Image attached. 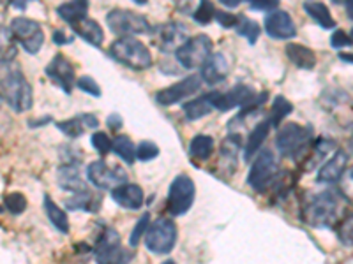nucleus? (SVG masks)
<instances>
[{"label":"nucleus","instance_id":"obj_7","mask_svg":"<svg viewBox=\"0 0 353 264\" xmlns=\"http://www.w3.org/2000/svg\"><path fill=\"white\" fill-rule=\"evenodd\" d=\"M176 243V228L170 219H157L145 232V247L152 254L166 256Z\"/></svg>","mask_w":353,"mask_h":264},{"label":"nucleus","instance_id":"obj_6","mask_svg":"<svg viewBox=\"0 0 353 264\" xmlns=\"http://www.w3.org/2000/svg\"><path fill=\"white\" fill-rule=\"evenodd\" d=\"M106 25L113 34L121 37H134L150 32L149 20L140 12L129 9H112L106 16Z\"/></svg>","mask_w":353,"mask_h":264},{"label":"nucleus","instance_id":"obj_11","mask_svg":"<svg viewBox=\"0 0 353 264\" xmlns=\"http://www.w3.org/2000/svg\"><path fill=\"white\" fill-rule=\"evenodd\" d=\"M194 182L188 175H179L172 182L168 190V212L173 217H181L191 210L194 203Z\"/></svg>","mask_w":353,"mask_h":264},{"label":"nucleus","instance_id":"obj_39","mask_svg":"<svg viewBox=\"0 0 353 264\" xmlns=\"http://www.w3.org/2000/svg\"><path fill=\"white\" fill-rule=\"evenodd\" d=\"M159 155V146L154 141H141L137 148V159L141 162H149Z\"/></svg>","mask_w":353,"mask_h":264},{"label":"nucleus","instance_id":"obj_24","mask_svg":"<svg viewBox=\"0 0 353 264\" xmlns=\"http://www.w3.org/2000/svg\"><path fill=\"white\" fill-rule=\"evenodd\" d=\"M270 127H272V125H270V122L263 120V122H260V124H256V127L251 131V134H249V138H248V144H245V150H244L245 160H251L258 152H260L261 144H263V141L267 140V136H269Z\"/></svg>","mask_w":353,"mask_h":264},{"label":"nucleus","instance_id":"obj_4","mask_svg":"<svg viewBox=\"0 0 353 264\" xmlns=\"http://www.w3.org/2000/svg\"><path fill=\"white\" fill-rule=\"evenodd\" d=\"M210 102L214 109L230 111L233 108H251V106H263L267 92L258 96L256 90L249 85H235L228 92H209Z\"/></svg>","mask_w":353,"mask_h":264},{"label":"nucleus","instance_id":"obj_35","mask_svg":"<svg viewBox=\"0 0 353 264\" xmlns=\"http://www.w3.org/2000/svg\"><path fill=\"white\" fill-rule=\"evenodd\" d=\"M57 127H59L61 132H64L65 136L72 138V140H74V138H80L85 131L81 116H74V118H69V120L64 122H57Z\"/></svg>","mask_w":353,"mask_h":264},{"label":"nucleus","instance_id":"obj_23","mask_svg":"<svg viewBox=\"0 0 353 264\" xmlns=\"http://www.w3.org/2000/svg\"><path fill=\"white\" fill-rule=\"evenodd\" d=\"M59 184L64 190H71V192H83L87 190L85 182L81 180L80 173H78V164H64L59 169Z\"/></svg>","mask_w":353,"mask_h":264},{"label":"nucleus","instance_id":"obj_48","mask_svg":"<svg viewBox=\"0 0 353 264\" xmlns=\"http://www.w3.org/2000/svg\"><path fill=\"white\" fill-rule=\"evenodd\" d=\"M106 124H108V127L112 129V131H119V129L122 127V124H124V122H122V118H121V115H110L108 118H106Z\"/></svg>","mask_w":353,"mask_h":264},{"label":"nucleus","instance_id":"obj_44","mask_svg":"<svg viewBox=\"0 0 353 264\" xmlns=\"http://www.w3.org/2000/svg\"><path fill=\"white\" fill-rule=\"evenodd\" d=\"M214 20H217V23H219L221 27L233 28L237 27L239 14H232V12L226 11H216V18H214Z\"/></svg>","mask_w":353,"mask_h":264},{"label":"nucleus","instance_id":"obj_5","mask_svg":"<svg viewBox=\"0 0 353 264\" xmlns=\"http://www.w3.org/2000/svg\"><path fill=\"white\" fill-rule=\"evenodd\" d=\"M96 263L97 264H129L132 252L122 247L121 234L112 228H105L96 241Z\"/></svg>","mask_w":353,"mask_h":264},{"label":"nucleus","instance_id":"obj_51","mask_svg":"<svg viewBox=\"0 0 353 264\" xmlns=\"http://www.w3.org/2000/svg\"><path fill=\"white\" fill-rule=\"evenodd\" d=\"M346 6H348V18H350V20H352V2H348V4H346Z\"/></svg>","mask_w":353,"mask_h":264},{"label":"nucleus","instance_id":"obj_52","mask_svg":"<svg viewBox=\"0 0 353 264\" xmlns=\"http://www.w3.org/2000/svg\"><path fill=\"white\" fill-rule=\"evenodd\" d=\"M163 264H176V263H175V261H172V259H168V261H165V263H163Z\"/></svg>","mask_w":353,"mask_h":264},{"label":"nucleus","instance_id":"obj_16","mask_svg":"<svg viewBox=\"0 0 353 264\" xmlns=\"http://www.w3.org/2000/svg\"><path fill=\"white\" fill-rule=\"evenodd\" d=\"M46 76L55 81L65 94H71L72 88L77 87V72L74 65L68 60V56L57 53L53 60L46 65Z\"/></svg>","mask_w":353,"mask_h":264},{"label":"nucleus","instance_id":"obj_2","mask_svg":"<svg viewBox=\"0 0 353 264\" xmlns=\"http://www.w3.org/2000/svg\"><path fill=\"white\" fill-rule=\"evenodd\" d=\"M346 197L337 190L320 192L305 208V220L314 228H334L345 219Z\"/></svg>","mask_w":353,"mask_h":264},{"label":"nucleus","instance_id":"obj_13","mask_svg":"<svg viewBox=\"0 0 353 264\" xmlns=\"http://www.w3.org/2000/svg\"><path fill=\"white\" fill-rule=\"evenodd\" d=\"M87 178L97 188H110V190H113L119 185L125 184L128 175H125L124 169L106 164L105 160H96L92 164H88Z\"/></svg>","mask_w":353,"mask_h":264},{"label":"nucleus","instance_id":"obj_8","mask_svg":"<svg viewBox=\"0 0 353 264\" xmlns=\"http://www.w3.org/2000/svg\"><path fill=\"white\" fill-rule=\"evenodd\" d=\"M212 53V41L209 36L205 34H198L194 37H189L181 48L176 50V60L188 71H193V69L201 67L205 64V60L209 58V55Z\"/></svg>","mask_w":353,"mask_h":264},{"label":"nucleus","instance_id":"obj_41","mask_svg":"<svg viewBox=\"0 0 353 264\" xmlns=\"http://www.w3.org/2000/svg\"><path fill=\"white\" fill-rule=\"evenodd\" d=\"M149 222H150L149 215H143L140 220H138L137 228H134V231L131 232V238H129V245H131V247H137V245L140 243L141 236H145V232H147V229H149Z\"/></svg>","mask_w":353,"mask_h":264},{"label":"nucleus","instance_id":"obj_34","mask_svg":"<svg viewBox=\"0 0 353 264\" xmlns=\"http://www.w3.org/2000/svg\"><path fill=\"white\" fill-rule=\"evenodd\" d=\"M235 28H237L239 36L248 37L249 44L256 43V39L260 37V34H261L260 25H258L256 21L245 18L244 14H239V23H237V27H235Z\"/></svg>","mask_w":353,"mask_h":264},{"label":"nucleus","instance_id":"obj_45","mask_svg":"<svg viewBox=\"0 0 353 264\" xmlns=\"http://www.w3.org/2000/svg\"><path fill=\"white\" fill-rule=\"evenodd\" d=\"M277 6H279V2L277 0H265V2H260V0H253L251 2V9H254V11H276Z\"/></svg>","mask_w":353,"mask_h":264},{"label":"nucleus","instance_id":"obj_1","mask_svg":"<svg viewBox=\"0 0 353 264\" xmlns=\"http://www.w3.org/2000/svg\"><path fill=\"white\" fill-rule=\"evenodd\" d=\"M0 97L18 113L32 108V87L25 78L18 62H0Z\"/></svg>","mask_w":353,"mask_h":264},{"label":"nucleus","instance_id":"obj_26","mask_svg":"<svg viewBox=\"0 0 353 264\" xmlns=\"http://www.w3.org/2000/svg\"><path fill=\"white\" fill-rule=\"evenodd\" d=\"M44 210H46V215H48L50 222L53 224V228L59 232H64L68 234L69 232V219L68 213L55 203L50 196H44Z\"/></svg>","mask_w":353,"mask_h":264},{"label":"nucleus","instance_id":"obj_47","mask_svg":"<svg viewBox=\"0 0 353 264\" xmlns=\"http://www.w3.org/2000/svg\"><path fill=\"white\" fill-rule=\"evenodd\" d=\"M81 120H83L85 127H90V129H97L99 127V120H97L94 115H88V113H81Z\"/></svg>","mask_w":353,"mask_h":264},{"label":"nucleus","instance_id":"obj_33","mask_svg":"<svg viewBox=\"0 0 353 264\" xmlns=\"http://www.w3.org/2000/svg\"><path fill=\"white\" fill-rule=\"evenodd\" d=\"M293 111V104L290 100H286L283 96H277L274 99V104H272V111H270V125H279L283 120H285L286 116Z\"/></svg>","mask_w":353,"mask_h":264},{"label":"nucleus","instance_id":"obj_20","mask_svg":"<svg viewBox=\"0 0 353 264\" xmlns=\"http://www.w3.org/2000/svg\"><path fill=\"white\" fill-rule=\"evenodd\" d=\"M348 153H346L345 150H337V152L334 153L332 159L318 171L316 180L320 182V184H336V182L341 180V176L345 175L346 168H348Z\"/></svg>","mask_w":353,"mask_h":264},{"label":"nucleus","instance_id":"obj_14","mask_svg":"<svg viewBox=\"0 0 353 264\" xmlns=\"http://www.w3.org/2000/svg\"><path fill=\"white\" fill-rule=\"evenodd\" d=\"M189 39L188 25L182 21H168L157 27L154 32V43L163 53H173Z\"/></svg>","mask_w":353,"mask_h":264},{"label":"nucleus","instance_id":"obj_17","mask_svg":"<svg viewBox=\"0 0 353 264\" xmlns=\"http://www.w3.org/2000/svg\"><path fill=\"white\" fill-rule=\"evenodd\" d=\"M265 32L272 39H292L297 36V27L286 11L276 9L265 16Z\"/></svg>","mask_w":353,"mask_h":264},{"label":"nucleus","instance_id":"obj_53","mask_svg":"<svg viewBox=\"0 0 353 264\" xmlns=\"http://www.w3.org/2000/svg\"><path fill=\"white\" fill-rule=\"evenodd\" d=\"M2 102H4V100H2V97H0V108H2Z\"/></svg>","mask_w":353,"mask_h":264},{"label":"nucleus","instance_id":"obj_32","mask_svg":"<svg viewBox=\"0 0 353 264\" xmlns=\"http://www.w3.org/2000/svg\"><path fill=\"white\" fill-rule=\"evenodd\" d=\"M17 41L12 37L11 30L0 27V62H11L17 58Z\"/></svg>","mask_w":353,"mask_h":264},{"label":"nucleus","instance_id":"obj_50","mask_svg":"<svg viewBox=\"0 0 353 264\" xmlns=\"http://www.w3.org/2000/svg\"><path fill=\"white\" fill-rule=\"evenodd\" d=\"M12 8H17V9H25V8H27V4H20V2H12Z\"/></svg>","mask_w":353,"mask_h":264},{"label":"nucleus","instance_id":"obj_27","mask_svg":"<svg viewBox=\"0 0 353 264\" xmlns=\"http://www.w3.org/2000/svg\"><path fill=\"white\" fill-rule=\"evenodd\" d=\"M212 102H210V97L209 94H205V96H200L198 99L189 100L184 104V113H185V118L189 122H194V120H200L203 116L210 115L212 113Z\"/></svg>","mask_w":353,"mask_h":264},{"label":"nucleus","instance_id":"obj_9","mask_svg":"<svg viewBox=\"0 0 353 264\" xmlns=\"http://www.w3.org/2000/svg\"><path fill=\"white\" fill-rule=\"evenodd\" d=\"M9 30H11L14 41L21 44L25 52L30 53V55H36L41 52L44 44V32L36 20L25 16L14 18L9 25Z\"/></svg>","mask_w":353,"mask_h":264},{"label":"nucleus","instance_id":"obj_22","mask_svg":"<svg viewBox=\"0 0 353 264\" xmlns=\"http://www.w3.org/2000/svg\"><path fill=\"white\" fill-rule=\"evenodd\" d=\"M286 56L290 62L297 65L301 69H313L316 65V55L311 48L299 43L286 44Z\"/></svg>","mask_w":353,"mask_h":264},{"label":"nucleus","instance_id":"obj_3","mask_svg":"<svg viewBox=\"0 0 353 264\" xmlns=\"http://www.w3.org/2000/svg\"><path fill=\"white\" fill-rule=\"evenodd\" d=\"M110 56L119 64L128 65L134 71H145L152 65L150 50L134 37H121L110 46Z\"/></svg>","mask_w":353,"mask_h":264},{"label":"nucleus","instance_id":"obj_42","mask_svg":"<svg viewBox=\"0 0 353 264\" xmlns=\"http://www.w3.org/2000/svg\"><path fill=\"white\" fill-rule=\"evenodd\" d=\"M77 87L80 90H83L85 94L88 96H94V97H101V87L97 85L96 80H92L90 76H81L77 80Z\"/></svg>","mask_w":353,"mask_h":264},{"label":"nucleus","instance_id":"obj_18","mask_svg":"<svg viewBox=\"0 0 353 264\" xmlns=\"http://www.w3.org/2000/svg\"><path fill=\"white\" fill-rule=\"evenodd\" d=\"M200 69L201 83L205 81L207 85H217L221 83V81L226 80L230 71V64L223 53H210L209 58L205 60V64L201 65Z\"/></svg>","mask_w":353,"mask_h":264},{"label":"nucleus","instance_id":"obj_46","mask_svg":"<svg viewBox=\"0 0 353 264\" xmlns=\"http://www.w3.org/2000/svg\"><path fill=\"white\" fill-rule=\"evenodd\" d=\"M53 43L59 44V46H62V44L72 43V37L68 36L64 30H55V32H53Z\"/></svg>","mask_w":353,"mask_h":264},{"label":"nucleus","instance_id":"obj_28","mask_svg":"<svg viewBox=\"0 0 353 264\" xmlns=\"http://www.w3.org/2000/svg\"><path fill=\"white\" fill-rule=\"evenodd\" d=\"M214 153V140L207 134H198L189 143V157L194 160H207Z\"/></svg>","mask_w":353,"mask_h":264},{"label":"nucleus","instance_id":"obj_15","mask_svg":"<svg viewBox=\"0 0 353 264\" xmlns=\"http://www.w3.org/2000/svg\"><path fill=\"white\" fill-rule=\"evenodd\" d=\"M201 88V80L198 74H191V76L184 78L182 81L170 87L163 88L156 94V100L161 106H173L176 102H182L188 97L194 96Z\"/></svg>","mask_w":353,"mask_h":264},{"label":"nucleus","instance_id":"obj_30","mask_svg":"<svg viewBox=\"0 0 353 264\" xmlns=\"http://www.w3.org/2000/svg\"><path fill=\"white\" fill-rule=\"evenodd\" d=\"M88 12V2L87 0H80V2H65L57 8V14L69 25L74 23L80 18L87 16Z\"/></svg>","mask_w":353,"mask_h":264},{"label":"nucleus","instance_id":"obj_12","mask_svg":"<svg viewBox=\"0 0 353 264\" xmlns=\"http://www.w3.org/2000/svg\"><path fill=\"white\" fill-rule=\"evenodd\" d=\"M277 175V159L272 150H263L256 155L248 175V185L256 192H263Z\"/></svg>","mask_w":353,"mask_h":264},{"label":"nucleus","instance_id":"obj_38","mask_svg":"<svg viewBox=\"0 0 353 264\" xmlns=\"http://www.w3.org/2000/svg\"><path fill=\"white\" fill-rule=\"evenodd\" d=\"M241 144L242 138L239 136V134H230V136L223 141V144H221V152H223V155H225L226 159L235 160L239 150H241Z\"/></svg>","mask_w":353,"mask_h":264},{"label":"nucleus","instance_id":"obj_37","mask_svg":"<svg viewBox=\"0 0 353 264\" xmlns=\"http://www.w3.org/2000/svg\"><path fill=\"white\" fill-rule=\"evenodd\" d=\"M4 204L9 213H12V215H20V213H23L25 208H27V197L21 192H11L6 196Z\"/></svg>","mask_w":353,"mask_h":264},{"label":"nucleus","instance_id":"obj_21","mask_svg":"<svg viewBox=\"0 0 353 264\" xmlns=\"http://www.w3.org/2000/svg\"><path fill=\"white\" fill-rule=\"evenodd\" d=\"M71 27L77 36H80L81 39H85L88 44L96 46V48H99L103 41H105V32H103L101 25L96 20H90L88 16L77 20L74 23H71Z\"/></svg>","mask_w":353,"mask_h":264},{"label":"nucleus","instance_id":"obj_49","mask_svg":"<svg viewBox=\"0 0 353 264\" xmlns=\"http://www.w3.org/2000/svg\"><path fill=\"white\" fill-rule=\"evenodd\" d=\"M221 4L226 6V8H239L241 2H239V0H221Z\"/></svg>","mask_w":353,"mask_h":264},{"label":"nucleus","instance_id":"obj_36","mask_svg":"<svg viewBox=\"0 0 353 264\" xmlns=\"http://www.w3.org/2000/svg\"><path fill=\"white\" fill-rule=\"evenodd\" d=\"M193 18L196 23L209 25L210 21L216 18V6H214L212 2H209V0H203V2H200V6L196 8V11H194Z\"/></svg>","mask_w":353,"mask_h":264},{"label":"nucleus","instance_id":"obj_25","mask_svg":"<svg viewBox=\"0 0 353 264\" xmlns=\"http://www.w3.org/2000/svg\"><path fill=\"white\" fill-rule=\"evenodd\" d=\"M101 204V196H96L90 190L77 192L72 197L65 199V208L68 210H85V212H96Z\"/></svg>","mask_w":353,"mask_h":264},{"label":"nucleus","instance_id":"obj_43","mask_svg":"<svg viewBox=\"0 0 353 264\" xmlns=\"http://www.w3.org/2000/svg\"><path fill=\"white\" fill-rule=\"evenodd\" d=\"M330 46L332 48H346V46H352V36L350 34H346L345 30H341V28H337V30H334L332 37H330Z\"/></svg>","mask_w":353,"mask_h":264},{"label":"nucleus","instance_id":"obj_29","mask_svg":"<svg viewBox=\"0 0 353 264\" xmlns=\"http://www.w3.org/2000/svg\"><path fill=\"white\" fill-rule=\"evenodd\" d=\"M304 11L307 12L309 16L313 18L321 28L329 30V28L336 27V20L332 18V14H330L329 8H327L325 4H321V2H304Z\"/></svg>","mask_w":353,"mask_h":264},{"label":"nucleus","instance_id":"obj_54","mask_svg":"<svg viewBox=\"0 0 353 264\" xmlns=\"http://www.w3.org/2000/svg\"><path fill=\"white\" fill-rule=\"evenodd\" d=\"M0 212H2V208H0Z\"/></svg>","mask_w":353,"mask_h":264},{"label":"nucleus","instance_id":"obj_40","mask_svg":"<svg viewBox=\"0 0 353 264\" xmlns=\"http://www.w3.org/2000/svg\"><path fill=\"white\" fill-rule=\"evenodd\" d=\"M90 143H92V146L97 150L99 155H106L108 152H112V140H110L106 132H94L92 138H90Z\"/></svg>","mask_w":353,"mask_h":264},{"label":"nucleus","instance_id":"obj_19","mask_svg":"<svg viewBox=\"0 0 353 264\" xmlns=\"http://www.w3.org/2000/svg\"><path fill=\"white\" fill-rule=\"evenodd\" d=\"M112 199L128 210H140L143 206V190L137 184H122L112 190Z\"/></svg>","mask_w":353,"mask_h":264},{"label":"nucleus","instance_id":"obj_31","mask_svg":"<svg viewBox=\"0 0 353 264\" xmlns=\"http://www.w3.org/2000/svg\"><path fill=\"white\" fill-rule=\"evenodd\" d=\"M112 150L124 160L125 164H134V159H137V148H134V143L131 141V138L121 134L117 136L115 140H112Z\"/></svg>","mask_w":353,"mask_h":264},{"label":"nucleus","instance_id":"obj_10","mask_svg":"<svg viewBox=\"0 0 353 264\" xmlns=\"http://www.w3.org/2000/svg\"><path fill=\"white\" fill-rule=\"evenodd\" d=\"M309 141H311V129L290 122V124L283 125L277 132V152L283 157H297L305 148Z\"/></svg>","mask_w":353,"mask_h":264}]
</instances>
